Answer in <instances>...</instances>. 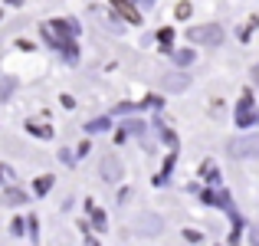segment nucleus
<instances>
[{
  "label": "nucleus",
  "instance_id": "obj_1",
  "mask_svg": "<svg viewBox=\"0 0 259 246\" xmlns=\"http://www.w3.org/2000/svg\"><path fill=\"white\" fill-rule=\"evenodd\" d=\"M230 158H259V135H246V138H233L227 145Z\"/></svg>",
  "mask_w": 259,
  "mask_h": 246
},
{
  "label": "nucleus",
  "instance_id": "obj_2",
  "mask_svg": "<svg viewBox=\"0 0 259 246\" xmlns=\"http://www.w3.org/2000/svg\"><path fill=\"white\" fill-rule=\"evenodd\" d=\"M190 43H207V46H217L223 39V30L217 23H207V26H194V30L187 33Z\"/></svg>",
  "mask_w": 259,
  "mask_h": 246
},
{
  "label": "nucleus",
  "instance_id": "obj_3",
  "mask_svg": "<svg viewBox=\"0 0 259 246\" xmlns=\"http://www.w3.org/2000/svg\"><path fill=\"white\" fill-rule=\"evenodd\" d=\"M256 118H259V115L253 112V95L243 92V99H240V112H236V125H253Z\"/></svg>",
  "mask_w": 259,
  "mask_h": 246
},
{
  "label": "nucleus",
  "instance_id": "obj_4",
  "mask_svg": "<svg viewBox=\"0 0 259 246\" xmlns=\"http://www.w3.org/2000/svg\"><path fill=\"white\" fill-rule=\"evenodd\" d=\"M161 86H164L167 92H184V89L190 86V79L184 76V72H171V76H164V79H161Z\"/></svg>",
  "mask_w": 259,
  "mask_h": 246
},
{
  "label": "nucleus",
  "instance_id": "obj_5",
  "mask_svg": "<svg viewBox=\"0 0 259 246\" xmlns=\"http://www.w3.org/2000/svg\"><path fill=\"white\" fill-rule=\"evenodd\" d=\"M102 177H105V181H118L121 177V164L115 158H102Z\"/></svg>",
  "mask_w": 259,
  "mask_h": 246
},
{
  "label": "nucleus",
  "instance_id": "obj_6",
  "mask_svg": "<svg viewBox=\"0 0 259 246\" xmlns=\"http://www.w3.org/2000/svg\"><path fill=\"white\" fill-rule=\"evenodd\" d=\"M112 4H115V10H118L125 20H132V23H141V13L135 10V7L128 4V0H112Z\"/></svg>",
  "mask_w": 259,
  "mask_h": 246
},
{
  "label": "nucleus",
  "instance_id": "obj_7",
  "mask_svg": "<svg viewBox=\"0 0 259 246\" xmlns=\"http://www.w3.org/2000/svg\"><path fill=\"white\" fill-rule=\"evenodd\" d=\"M26 128H30L33 135H39V138H53V128H46V125H36V121H26Z\"/></svg>",
  "mask_w": 259,
  "mask_h": 246
},
{
  "label": "nucleus",
  "instance_id": "obj_8",
  "mask_svg": "<svg viewBox=\"0 0 259 246\" xmlns=\"http://www.w3.org/2000/svg\"><path fill=\"white\" fill-rule=\"evenodd\" d=\"M53 187V177L50 174H43V177H36V184H33V190H36V194H46V190Z\"/></svg>",
  "mask_w": 259,
  "mask_h": 246
},
{
  "label": "nucleus",
  "instance_id": "obj_9",
  "mask_svg": "<svg viewBox=\"0 0 259 246\" xmlns=\"http://www.w3.org/2000/svg\"><path fill=\"white\" fill-rule=\"evenodd\" d=\"M4 200H7V203H23V200H26V194H23V190H17V187H10Z\"/></svg>",
  "mask_w": 259,
  "mask_h": 246
},
{
  "label": "nucleus",
  "instance_id": "obj_10",
  "mask_svg": "<svg viewBox=\"0 0 259 246\" xmlns=\"http://www.w3.org/2000/svg\"><path fill=\"white\" fill-rule=\"evenodd\" d=\"M174 13H177V20H187L190 17V4H187V0H181V4L174 7Z\"/></svg>",
  "mask_w": 259,
  "mask_h": 246
},
{
  "label": "nucleus",
  "instance_id": "obj_11",
  "mask_svg": "<svg viewBox=\"0 0 259 246\" xmlns=\"http://www.w3.org/2000/svg\"><path fill=\"white\" fill-rule=\"evenodd\" d=\"M177 63H181V66L194 63V50H181V53H177Z\"/></svg>",
  "mask_w": 259,
  "mask_h": 246
},
{
  "label": "nucleus",
  "instance_id": "obj_12",
  "mask_svg": "<svg viewBox=\"0 0 259 246\" xmlns=\"http://www.w3.org/2000/svg\"><path fill=\"white\" fill-rule=\"evenodd\" d=\"M102 128H108V118H99V121H89V132H102Z\"/></svg>",
  "mask_w": 259,
  "mask_h": 246
},
{
  "label": "nucleus",
  "instance_id": "obj_13",
  "mask_svg": "<svg viewBox=\"0 0 259 246\" xmlns=\"http://www.w3.org/2000/svg\"><path fill=\"white\" fill-rule=\"evenodd\" d=\"M92 223L95 227H105V214H102V210H92Z\"/></svg>",
  "mask_w": 259,
  "mask_h": 246
},
{
  "label": "nucleus",
  "instance_id": "obj_14",
  "mask_svg": "<svg viewBox=\"0 0 259 246\" xmlns=\"http://www.w3.org/2000/svg\"><path fill=\"white\" fill-rule=\"evenodd\" d=\"M10 86H13V79H4V82H0V99H7V95H10Z\"/></svg>",
  "mask_w": 259,
  "mask_h": 246
},
{
  "label": "nucleus",
  "instance_id": "obj_15",
  "mask_svg": "<svg viewBox=\"0 0 259 246\" xmlns=\"http://www.w3.org/2000/svg\"><path fill=\"white\" fill-rule=\"evenodd\" d=\"M158 39H161V43H164V46H171V39H174V33H171V30H161V33H158Z\"/></svg>",
  "mask_w": 259,
  "mask_h": 246
},
{
  "label": "nucleus",
  "instance_id": "obj_16",
  "mask_svg": "<svg viewBox=\"0 0 259 246\" xmlns=\"http://www.w3.org/2000/svg\"><path fill=\"white\" fill-rule=\"evenodd\" d=\"M253 82H256V86H259V63L253 66Z\"/></svg>",
  "mask_w": 259,
  "mask_h": 246
},
{
  "label": "nucleus",
  "instance_id": "obj_17",
  "mask_svg": "<svg viewBox=\"0 0 259 246\" xmlns=\"http://www.w3.org/2000/svg\"><path fill=\"white\" fill-rule=\"evenodd\" d=\"M253 243H259V230H256V233H253Z\"/></svg>",
  "mask_w": 259,
  "mask_h": 246
},
{
  "label": "nucleus",
  "instance_id": "obj_18",
  "mask_svg": "<svg viewBox=\"0 0 259 246\" xmlns=\"http://www.w3.org/2000/svg\"><path fill=\"white\" fill-rule=\"evenodd\" d=\"M7 4H20V0H7Z\"/></svg>",
  "mask_w": 259,
  "mask_h": 246
}]
</instances>
